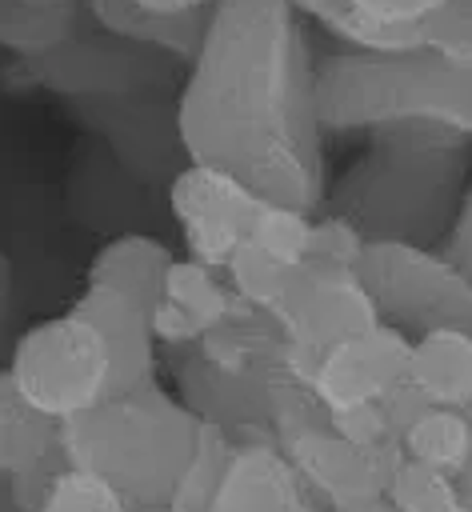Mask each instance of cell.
<instances>
[{"mask_svg":"<svg viewBox=\"0 0 472 512\" xmlns=\"http://www.w3.org/2000/svg\"><path fill=\"white\" fill-rule=\"evenodd\" d=\"M80 28V8H40L28 0H0V48L16 60L40 56Z\"/></svg>","mask_w":472,"mask_h":512,"instance_id":"cell-24","label":"cell"},{"mask_svg":"<svg viewBox=\"0 0 472 512\" xmlns=\"http://www.w3.org/2000/svg\"><path fill=\"white\" fill-rule=\"evenodd\" d=\"M236 292L228 276L196 256H176L164 272L160 296L148 312L152 332L164 352L172 348H192L208 328H216L224 316L236 312Z\"/></svg>","mask_w":472,"mask_h":512,"instance_id":"cell-15","label":"cell"},{"mask_svg":"<svg viewBox=\"0 0 472 512\" xmlns=\"http://www.w3.org/2000/svg\"><path fill=\"white\" fill-rule=\"evenodd\" d=\"M8 296H12V272H8V260L0 252V332H4V316H8Z\"/></svg>","mask_w":472,"mask_h":512,"instance_id":"cell-30","label":"cell"},{"mask_svg":"<svg viewBox=\"0 0 472 512\" xmlns=\"http://www.w3.org/2000/svg\"><path fill=\"white\" fill-rule=\"evenodd\" d=\"M460 496H464V512H472V468L460 476Z\"/></svg>","mask_w":472,"mask_h":512,"instance_id":"cell-31","label":"cell"},{"mask_svg":"<svg viewBox=\"0 0 472 512\" xmlns=\"http://www.w3.org/2000/svg\"><path fill=\"white\" fill-rule=\"evenodd\" d=\"M232 444L160 380L60 424L68 468L108 484L128 512H208Z\"/></svg>","mask_w":472,"mask_h":512,"instance_id":"cell-2","label":"cell"},{"mask_svg":"<svg viewBox=\"0 0 472 512\" xmlns=\"http://www.w3.org/2000/svg\"><path fill=\"white\" fill-rule=\"evenodd\" d=\"M28 4H40V8H80V0H28Z\"/></svg>","mask_w":472,"mask_h":512,"instance_id":"cell-33","label":"cell"},{"mask_svg":"<svg viewBox=\"0 0 472 512\" xmlns=\"http://www.w3.org/2000/svg\"><path fill=\"white\" fill-rule=\"evenodd\" d=\"M420 404L436 408H472V332L464 328H428L412 336L408 348V384Z\"/></svg>","mask_w":472,"mask_h":512,"instance_id":"cell-19","label":"cell"},{"mask_svg":"<svg viewBox=\"0 0 472 512\" xmlns=\"http://www.w3.org/2000/svg\"><path fill=\"white\" fill-rule=\"evenodd\" d=\"M272 316L300 364V376L336 340L380 324V312H376L356 268L308 264V260L296 268V276Z\"/></svg>","mask_w":472,"mask_h":512,"instance_id":"cell-12","label":"cell"},{"mask_svg":"<svg viewBox=\"0 0 472 512\" xmlns=\"http://www.w3.org/2000/svg\"><path fill=\"white\" fill-rule=\"evenodd\" d=\"M440 248L472 276V180H468V188H464V200H460V208H456L448 232L440 236Z\"/></svg>","mask_w":472,"mask_h":512,"instance_id":"cell-28","label":"cell"},{"mask_svg":"<svg viewBox=\"0 0 472 512\" xmlns=\"http://www.w3.org/2000/svg\"><path fill=\"white\" fill-rule=\"evenodd\" d=\"M168 212L180 228L184 256H196L220 272L248 244L304 264L316 216L248 188L232 172L192 160L168 180Z\"/></svg>","mask_w":472,"mask_h":512,"instance_id":"cell-5","label":"cell"},{"mask_svg":"<svg viewBox=\"0 0 472 512\" xmlns=\"http://www.w3.org/2000/svg\"><path fill=\"white\" fill-rule=\"evenodd\" d=\"M172 392L208 424L224 428L232 440H276L288 420L312 400L304 384H264L232 376L200 360L192 348L168 352Z\"/></svg>","mask_w":472,"mask_h":512,"instance_id":"cell-10","label":"cell"},{"mask_svg":"<svg viewBox=\"0 0 472 512\" xmlns=\"http://www.w3.org/2000/svg\"><path fill=\"white\" fill-rule=\"evenodd\" d=\"M192 352L232 376H248V380H264V384H304L300 364H296L276 316L248 308V304H236V312L224 316L216 328H208L192 344Z\"/></svg>","mask_w":472,"mask_h":512,"instance_id":"cell-17","label":"cell"},{"mask_svg":"<svg viewBox=\"0 0 472 512\" xmlns=\"http://www.w3.org/2000/svg\"><path fill=\"white\" fill-rule=\"evenodd\" d=\"M40 512H128V504L100 480L68 468L64 480L56 484L52 500L40 508Z\"/></svg>","mask_w":472,"mask_h":512,"instance_id":"cell-26","label":"cell"},{"mask_svg":"<svg viewBox=\"0 0 472 512\" xmlns=\"http://www.w3.org/2000/svg\"><path fill=\"white\" fill-rule=\"evenodd\" d=\"M80 12L88 16L92 28L108 32L116 40H128V44H140V48H152V52H164V56L188 64L200 48L208 8L188 12V16H156V12L136 8L132 0H80Z\"/></svg>","mask_w":472,"mask_h":512,"instance_id":"cell-21","label":"cell"},{"mask_svg":"<svg viewBox=\"0 0 472 512\" xmlns=\"http://www.w3.org/2000/svg\"><path fill=\"white\" fill-rule=\"evenodd\" d=\"M384 500L396 512H464L460 480H452L436 468H424L416 460H404V456L396 460V468L388 476Z\"/></svg>","mask_w":472,"mask_h":512,"instance_id":"cell-25","label":"cell"},{"mask_svg":"<svg viewBox=\"0 0 472 512\" xmlns=\"http://www.w3.org/2000/svg\"><path fill=\"white\" fill-rule=\"evenodd\" d=\"M472 164V136L440 124L388 128L364 140V156L328 180V212L348 216L368 240L440 244Z\"/></svg>","mask_w":472,"mask_h":512,"instance_id":"cell-3","label":"cell"},{"mask_svg":"<svg viewBox=\"0 0 472 512\" xmlns=\"http://www.w3.org/2000/svg\"><path fill=\"white\" fill-rule=\"evenodd\" d=\"M352 512H396V508H392V504L380 496V500H372V504H360V508H352Z\"/></svg>","mask_w":472,"mask_h":512,"instance_id":"cell-32","label":"cell"},{"mask_svg":"<svg viewBox=\"0 0 472 512\" xmlns=\"http://www.w3.org/2000/svg\"><path fill=\"white\" fill-rule=\"evenodd\" d=\"M400 456L460 480L472 468V408L420 404L400 424Z\"/></svg>","mask_w":472,"mask_h":512,"instance_id":"cell-22","label":"cell"},{"mask_svg":"<svg viewBox=\"0 0 472 512\" xmlns=\"http://www.w3.org/2000/svg\"><path fill=\"white\" fill-rule=\"evenodd\" d=\"M408 348L412 336L396 324H372L324 348L304 368V392L320 412H352L392 404L408 384Z\"/></svg>","mask_w":472,"mask_h":512,"instance_id":"cell-11","label":"cell"},{"mask_svg":"<svg viewBox=\"0 0 472 512\" xmlns=\"http://www.w3.org/2000/svg\"><path fill=\"white\" fill-rule=\"evenodd\" d=\"M180 60L116 40L100 28H76L68 40H60L56 48L20 60V72L60 96L80 104H100V100H120V96H136V92H160L172 80V68Z\"/></svg>","mask_w":472,"mask_h":512,"instance_id":"cell-8","label":"cell"},{"mask_svg":"<svg viewBox=\"0 0 472 512\" xmlns=\"http://www.w3.org/2000/svg\"><path fill=\"white\" fill-rule=\"evenodd\" d=\"M452 0H320L308 16L348 52L428 48L432 20Z\"/></svg>","mask_w":472,"mask_h":512,"instance_id":"cell-14","label":"cell"},{"mask_svg":"<svg viewBox=\"0 0 472 512\" xmlns=\"http://www.w3.org/2000/svg\"><path fill=\"white\" fill-rule=\"evenodd\" d=\"M320 512H352L384 496L400 452H380L344 436L312 400L276 436Z\"/></svg>","mask_w":472,"mask_h":512,"instance_id":"cell-9","label":"cell"},{"mask_svg":"<svg viewBox=\"0 0 472 512\" xmlns=\"http://www.w3.org/2000/svg\"><path fill=\"white\" fill-rule=\"evenodd\" d=\"M184 160L232 172L248 188L320 212L328 188L316 116V60L288 0H212L176 92Z\"/></svg>","mask_w":472,"mask_h":512,"instance_id":"cell-1","label":"cell"},{"mask_svg":"<svg viewBox=\"0 0 472 512\" xmlns=\"http://www.w3.org/2000/svg\"><path fill=\"white\" fill-rule=\"evenodd\" d=\"M4 368L24 400L56 424L104 404L116 388L108 336L72 304L24 328Z\"/></svg>","mask_w":472,"mask_h":512,"instance_id":"cell-6","label":"cell"},{"mask_svg":"<svg viewBox=\"0 0 472 512\" xmlns=\"http://www.w3.org/2000/svg\"><path fill=\"white\" fill-rule=\"evenodd\" d=\"M0 512H16V508L8 504V488H4V480H0Z\"/></svg>","mask_w":472,"mask_h":512,"instance_id":"cell-34","label":"cell"},{"mask_svg":"<svg viewBox=\"0 0 472 512\" xmlns=\"http://www.w3.org/2000/svg\"><path fill=\"white\" fill-rule=\"evenodd\" d=\"M64 456L60 424L24 400L8 368H0V480H12L44 460Z\"/></svg>","mask_w":472,"mask_h":512,"instance_id":"cell-23","label":"cell"},{"mask_svg":"<svg viewBox=\"0 0 472 512\" xmlns=\"http://www.w3.org/2000/svg\"><path fill=\"white\" fill-rule=\"evenodd\" d=\"M208 512H320L276 440H236Z\"/></svg>","mask_w":472,"mask_h":512,"instance_id":"cell-16","label":"cell"},{"mask_svg":"<svg viewBox=\"0 0 472 512\" xmlns=\"http://www.w3.org/2000/svg\"><path fill=\"white\" fill-rule=\"evenodd\" d=\"M76 312H84L112 344V360H116V392H132V388H144L152 380H160V340L152 332V320H148V308H140L136 300H128L124 292L116 288H104V284H84L72 300Z\"/></svg>","mask_w":472,"mask_h":512,"instance_id":"cell-18","label":"cell"},{"mask_svg":"<svg viewBox=\"0 0 472 512\" xmlns=\"http://www.w3.org/2000/svg\"><path fill=\"white\" fill-rule=\"evenodd\" d=\"M132 4L156 16H188V12H204L212 0H132Z\"/></svg>","mask_w":472,"mask_h":512,"instance_id":"cell-29","label":"cell"},{"mask_svg":"<svg viewBox=\"0 0 472 512\" xmlns=\"http://www.w3.org/2000/svg\"><path fill=\"white\" fill-rule=\"evenodd\" d=\"M356 272L384 324L408 336L428 328L472 332V276L440 244L368 240Z\"/></svg>","mask_w":472,"mask_h":512,"instance_id":"cell-7","label":"cell"},{"mask_svg":"<svg viewBox=\"0 0 472 512\" xmlns=\"http://www.w3.org/2000/svg\"><path fill=\"white\" fill-rule=\"evenodd\" d=\"M316 116L328 140L440 124L472 136V72L416 52H348L316 60Z\"/></svg>","mask_w":472,"mask_h":512,"instance_id":"cell-4","label":"cell"},{"mask_svg":"<svg viewBox=\"0 0 472 512\" xmlns=\"http://www.w3.org/2000/svg\"><path fill=\"white\" fill-rule=\"evenodd\" d=\"M64 472H68V460L56 456V460H44V464H36V468H28V472L4 480L8 504H12L16 512H40V508L52 500L56 484L64 480Z\"/></svg>","mask_w":472,"mask_h":512,"instance_id":"cell-27","label":"cell"},{"mask_svg":"<svg viewBox=\"0 0 472 512\" xmlns=\"http://www.w3.org/2000/svg\"><path fill=\"white\" fill-rule=\"evenodd\" d=\"M76 116L104 140L108 156L136 180L168 184L188 164L176 136V100H164L160 92L80 104Z\"/></svg>","mask_w":472,"mask_h":512,"instance_id":"cell-13","label":"cell"},{"mask_svg":"<svg viewBox=\"0 0 472 512\" xmlns=\"http://www.w3.org/2000/svg\"><path fill=\"white\" fill-rule=\"evenodd\" d=\"M172 260H176V252L160 236H152V232H120V236H108L92 252L84 284L116 288V292H124L128 300H136L140 308L152 312V304L160 296V284H164V272H168Z\"/></svg>","mask_w":472,"mask_h":512,"instance_id":"cell-20","label":"cell"}]
</instances>
